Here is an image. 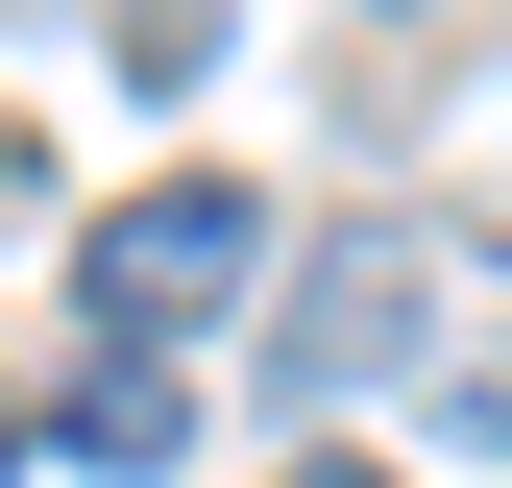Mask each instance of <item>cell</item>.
<instances>
[{
  "instance_id": "obj_3",
  "label": "cell",
  "mask_w": 512,
  "mask_h": 488,
  "mask_svg": "<svg viewBox=\"0 0 512 488\" xmlns=\"http://www.w3.org/2000/svg\"><path fill=\"white\" fill-rule=\"evenodd\" d=\"M49 440H74L98 488H147V464H196V391H171V366L122 342V366H74V391H49Z\"/></svg>"
},
{
  "instance_id": "obj_2",
  "label": "cell",
  "mask_w": 512,
  "mask_h": 488,
  "mask_svg": "<svg viewBox=\"0 0 512 488\" xmlns=\"http://www.w3.org/2000/svg\"><path fill=\"white\" fill-rule=\"evenodd\" d=\"M391 318H415V220H366L342 269L293 293V342H269V366H293V391H366V366H391Z\"/></svg>"
},
{
  "instance_id": "obj_6",
  "label": "cell",
  "mask_w": 512,
  "mask_h": 488,
  "mask_svg": "<svg viewBox=\"0 0 512 488\" xmlns=\"http://www.w3.org/2000/svg\"><path fill=\"white\" fill-rule=\"evenodd\" d=\"M0 488H25V391H0Z\"/></svg>"
},
{
  "instance_id": "obj_1",
  "label": "cell",
  "mask_w": 512,
  "mask_h": 488,
  "mask_svg": "<svg viewBox=\"0 0 512 488\" xmlns=\"http://www.w3.org/2000/svg\"><path fill=\"white\" fill-rule=\"evenodd\" d=\"M244 293H269V196H244V171H147V196L74 220V318L98 342H196Z\"/></svg>"
},
{
  "instance_id": "obj_5",
  "label": "cell",
  "mask_w": 512,
  "mask_h": 488,
  "mask_svg": "<svg viewBox=\"0 0 512 488\" xmlns=\"http://www.w3.org/2000/svg\"><path fill=\"white\" fill-rule=\"evenodd\" d=\"M269 488H391V464H269Z\"/></svg>"
},
{
  "instance_id": "obj_4",
  "label": "cell",
  "mask_w": 512,
  "mask_h": 488,
  "mask_svg": "<svg viewBox=\"0 0 512 488\" xmlns=\"http://www.w3.org/2000/svg\"><path fill=\"white\" fill-rule=\"evenodd\" d=\"M464 440H512V366H464Z\"/></svg>"
}]
</instances>
